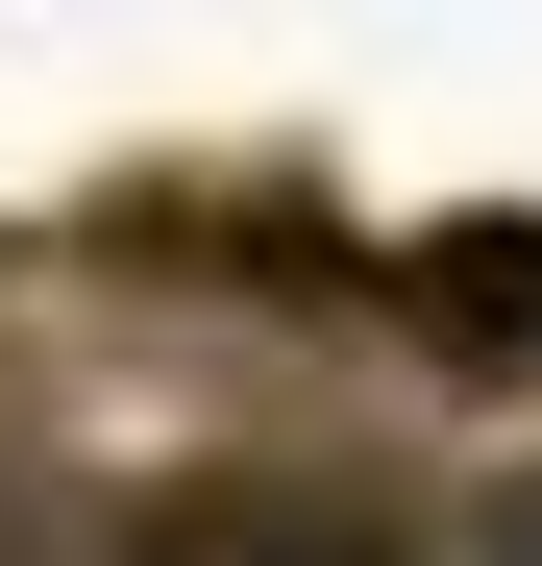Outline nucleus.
Wrapping results in <instances>:
<instances>
[{
  "instance_id": "1",
  "label": "nucleus",
  "mask_w": 542,
  "mask_h": 566,
  "mask_svg": "<svg viewBox=\"0 0 542 566\" xmlns=\"http://www.w3.org/2000/svg\"><path fill=\"white\" fill-rule=\"evenodd\" d=\"M124 566H419V517L371 468H173L124 517Z\"/></svg>"
},
{
  "instance_id": "2",
  "label": "nucleus",
  "mask_w": 542,
  "mask_h": 566,
  "mask_svg": "<svg viewBox=\"0 0 542 566\" xmlns=\"http://www.w3.org/2000/svg\"><path fill=\"white\" fill-rule=\"evenodd\" d=\"M395 296H419V345H444V369H542V222H419Z\"/></svg>"
},
{
  "instance_id": "3",
  "label": "nucleus",
  "mask_w": 542,
  "mask_h": 566,
  "mask_svg": "<svg viewBox=\"0 0 542 566\" xmlns=\"http://www.w3.org/2000/svg\"><path fill=\"white\" fill-rule=\"evenodd\" d=\"M0 566H25V542H0Z\"/></svg>"
}]
</instances>
